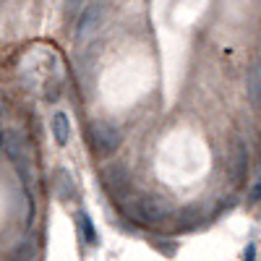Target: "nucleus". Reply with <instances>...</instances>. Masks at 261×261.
<instances>
[{
    "label": "nucleus",
    "mask_w": 261,
    "mask_h": 261,
    "mask_svg": "<svg viewBox=\"0 0 261 261\" xmlns=\"http://www.w3.org/2000/svg\"><path fill=\"white\" fill-rule=\"evenodd\" d=\"M89 139H92L97 151L110 154V151H115L118 144H120V130L115 125H110V123H94L92 130H89Z\"/></svg>",
    "instance_id": "1"
},
{
    "label": "nucleus",
    "mask_w": 261,
    "mask_h": 261,
    "mask_svg": "<svg viewBox=\"0 0 261 261\" xmlns=\"http://www.w3.org/2000/svg\"><path fill=\"white\" fill-rule=\"evenodd\" d=\"M99 21H102V8H86L81 21H79V27H76V37H89L97 27H99Z\"/></svg>",
    "instance_id": "2"
},
{
    "label": "nucleus",
    "mask_w": 261,
    "mask_h": 261,
    "mask_svg": "<svg viewBox=\"0 0 261 261\" xmlns=\"http://www.w3.org/2000/svg\"><path fill=\"white\" fill-rule=\"evenodd\" d=\"M53 134H55L58 144H68V139H71V120H68L65 113H55V118H53Z\"/></svg>",
    "instance_id": "3"
},
{
    "label": "nucleus",
    "mask_w": 261,
    "mask_h": 261,
    "mask_svg": "<svg viewBox=\"0 0 261 261\" xmlns=\"http://www.w3.org/2000/svg\"><path fill=\"white\" fill-rule=\"evenodd\" d=\"M248 99L261 107V63H256L248 73Z\"/></svg>",
    "instance_id": "4"
},
{
    "label": "nucleus",
    "mask_w": 261,
    "mask_h": 261,
    "mask_svg": "<svg viewBox=\"0 0 261 261\" xmlns=\"http://www.w3.org/2000/svg\"><path fill=\"white\" fill-rule=\"evenodd\" d=\"M79 220H81V227L86 230V238H89V243H94V230H92V222H89V217H79Z\"/></svg>",
    "instance_id": "5"
},
{
    "label": "nucleus",
    "mask_w": 261,
    "mask_h": 261,
    "mask_svg": "<svg viewBox=\"0 0 261 261\" xmlns=\"http://www.w3.org/2000/svg\"><path fill=\"white\" fill-rule=\"evenodd\" d=\"M251 196H253V201H261V178H258V183L253 186V191H251Z\"/></svg>",
    "instance_id": "6"
},
{
    "label": "nucleus",
    "mask_w": 261,
    "mask_h": 261,
    "mask_svg": "<svg viewBox=\"0 0 261 261\" xmlns=\"http://www.w3.org/2000/svg\"><path fill=\"white\" fill-rule=\"evenodd\" d=\"M253 256H256V248H253V246H248V248H246V256H243V261H253Z\"/></svg>",
    "instance_id": "7"
}]
</instances>
